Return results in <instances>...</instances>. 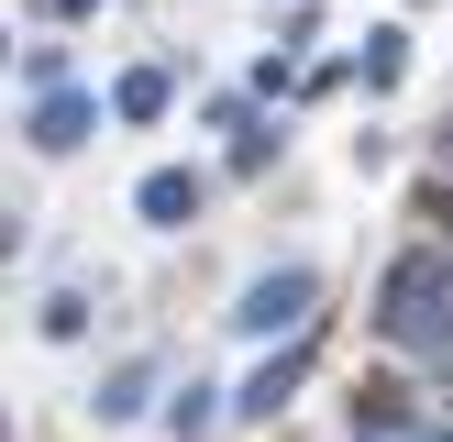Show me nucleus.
I'll use <instances>...</instances> for the list:
<instances>
[{"label": "nucleus", "mask_w": 453, "mask_h": 442, "mask_svg": "<svg viewBox=\"0 0 453 442\" xmlns=\"http://www.w3.org/2000/svg\"><path fill=\"white\" fill-rule=\"evenodd\" d=\"M376 332L410 365H453V243H420L376 277Z\"/></svg>", "instance_id": "f257e3e1"}, {"label": "nucleus", "mask_w": 453, "mask_h": 442, "mask_svg": "<svg viewBox=\"0 0 453 442\" xmlns=\"http://www.w3.org/2000/svg\"><path fill=\"white\" fill-rule=\"evenodd\" d=\"M310 299H321V277H310V265H277V277H255L233 299V332H255V343L265 332H310Z\"/></svg>", "instance_id": "f03ea898"}, {"label": "nucleus", "mask_w": 453, "mask_h": 442, "mask_svg": "<svg viewBox=\"0 0 453 442\" xmlns=\"http://www.w3.org/2000/svg\"><path fill=\"white\" fill-rule=\"evenodd\" d=\"M100 88H44V100L34 110H22V144H34V155H78L88 144V133H100Z\"/></svg>", "instance_id": "7ed1b4c3"}, {"label": "nucleus", "mask_w": 453, "mask_h": 442, "mask_svg": "<svg viewBox=\"0 0 453 442\" xmlns=\"http://www.w3.org/2000/svg\"><path fill=\"white\" fill-rule=\"evenodd\" d=\"M199 199H211V177H199V166H144V177H133V210H144L155 232H188Z\"/></svg>", "instance_id": "20e7f679"}, {"label": "nucleus", "mask_w": 453, "mask_h": 442, "mask_svg": "<svg viewBox=\"0 0 453 442\" xmlns=\"http://www.w3.org/2000/svg\"><path fill=\"white\" fill-rule=\"evenodd\" d=\"M166 100H177V78H166V66H122V78H111V122H133V133H144V122H166Z\"/></svg>", "instance_id": "39448f33"}, {"label": "nucleus", "mask_w": 453, "mask_h": 442, "mask_svg": "<svg viewBox=\"0 0 453 442\" xmlns=\"http://www.w3.org/2000/svg\"><path fill=\"white\" fill-rule=\"evenodd\" d=\"M299 365H310V354H277V365H255L233 409H243V420H277V409H288V387H299Z\"/></svg>", "instance_id": "423d86ee"}, {"label": "nucleus", "mask_w": 453, "mask_h": 442, "mask_svg": "<svg viewBox=\"0 0 453 442\" xmlns=\"http://www.w3.org/2000/svg\"><path fill=\"white\" fill-rule=\"evenodd\" d=\"M354 78H365V88H398V78H410V34H398V22H376L365 56H354Z\"/></svg>", "instance_id": "0eeeda50"}, {"label": "nucleus", "mask_w": 453, "mask_h": 442, "mask_svg": "<svg viewBox=\"0 0 453 442\" xmlns=\"http://www.w3.org/2000/svg\"><path fill=\"white\" fill-rule=\"evenodd\" d=\"M211 398H221V387H177V409H166V431H177V442H199V431H211V420H221Z\"/></svg>", "instance_id": "6e6552de"}, {"label": "nucleus", "mask_w": 453, "mask_h": 442, "mask_svg": "<svg viewBox=\"0 0 453 442\" xmlns=\"http://www.w3.org/2000/svg\"><path fill=\"white\" fill-rule=\"evenodd\" d=\"M78 332H88V299H78V287H56V299H44V343H78Z\"/></svg>", "instance_id": "1a4fd4ad"}, {"label": "nucleus", "mask_w": 453, "mask_h": 442, "mask_svg": "<svg viewBox=\"0 0 453 442\" xmlns=\"http://www.w3.org/2000/svg\"><path fill=\"white\" fill-rule=\"evenodd\" d=\"M144 387H155V376H144V365H122V376L100 387V420H133V409H144Z\"/></svg>", "instance_id": "9d476101"}, {"label": "nucleus", "mask_w": 453, "mask_h": 442, "mask_svg": "<svg viewBox=\"0 0 453 442\" xmlns=\"http://www.w3.org/2000/svg\"><path fill=\"white\" fill-rule=\"evenodd\" d=\"M22 88H34V100H44V88H78V78H66V44H34V56H22Z\"/></svg>", "instance_id": "9b49d317"}, {"label": "nucleus", "mask_w": 453, "mask_h": 442, "mask_svg": "<svg viewBox=\"0 0 453 442\" xmlns=\"http://www.w3.org/2000/svg\"><path fill=\"white\" fill-rule=\"evenodd\" d=\"M277 144H288V122H243V144H233V166L255 177V166H265V155H277Z\"/></svg>", "instance_id": "f8f14e48"}, {"label": "nucleus", "mask_w": 453, "mask_h": 442, "mask_svg": "<svg viewBox=\"0 0 453 442\" xmlns=\"http://www.w3.org/2000/svg\"><path fill=\"white\" fill-rule=\"evenodd\" d=\"M34 11H44V22H78V11H100V0H34Z\"/></svg>", "instance_id": "ddd939ff"}, {"label": "nucleus", "mask_w": 453, "mask_h": 442, "mask_svg": "<svg viewBox=\"0 0 453 442\" xmlns=\"http://www.w3.org/2000/svg\"><path fill=\"white\" fill-rule=\"evenodd\" d=\"M432 155H442V177H453V122H442V144H432Z\"/></svg>", "instance_id": "4468645a"}, {"label": "nucleus", "mask_w": 453, "mask_h": 442, "mask_svg": "<svg viewBox=\"0 0 453 442\" xmlns=\"http://www.w3.org/2000/svg\"><path fill=\"white\" fill-rule=\"evenodd\" d=\"M420 442H453V431H420Z\"/></svg>", "instance_id": "2eb2a0df"}]
</instances>
